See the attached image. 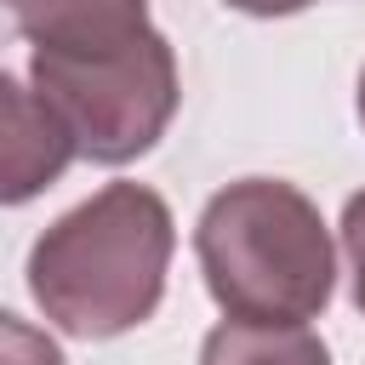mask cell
<instances>
[{
    "label": "cell",
    "instance_id": "cell-1",
    "mask_svg": "<svg viewBox=\"0 0 365 365\" xmlns=\"http://www.w3.org/2000/svg\"><path fill=\"white\" fill-rule=\"evenodd\" d=\"M23 40L34 97L57 114L80 160L125 165L165 137L182 86L171 40L148 23V0H97Z\"/></svg>",
    "mask_w": 365,
    "mask_h": 365
},
{
    "label": "cell",
    "instance_id": "cell-2",
    "mask_svg": "<svg viewBox=\"0 0 365 365\" xmlns=\"http://www.w3.org/2000/svg\"><path fill=\"white\" fill-rule=\"evenodd\" d=\"M171 251V205L143 182H108L34 240L29 291L57 331L108 342L154 319Z\"/></svg>",
    "mask_w": 365,
    "mask_h": 365
},
{
    "label": "cell",
    "instance_id": "cell-3",
    "mask_svg": "<svg viewBox=\"0 0 365 365\" xmlns=\"http://www.w3.org/2000/svg\"><path fill=\"white\" fill-rule=\"evenodd\" d=\"M205 291L228 319H291L325 314L336 285V251L319 205L279 177H240L217 188L194 228Z\"/></svg>",
    "mask_w": 365,
    "mask_h": 365
},
{
    "label": "cell",
    "instance_id": "cell-4",
    "mask_svg": "<svg viewBox=\"0 0 365 365\" xmlns=\"http://www.w3.org/2000/svg\"><path fill=\"white\" fill-rule=\"evenodd\" d=\"M68 160L74 143L57 114L34 97V86H17L0 68V205H29L68 171Z\"/></svg>",
    "mask_w": 365,
    "mask_h": 365
},
{
    "label": "cell",
    "instance_id": "cell-5",
    "mask_svg": "<svg viewBox=\"0 0 365 365\" xmlns=\"http://www.w3.org/2000/svg\"><path fill=\"white\" fill-rule=\"evenodd\" d=\"M200 365H331V354L308 325L291 319H222L205 336Z\"/></svg>",
    "mask_w": 365,
    "mask_h": 365
},
{
    "label": "cell",
    "instance_id": "cell-6",
    "mask_svg": "<svg viewBox=\"0 0 365 365\" xmlns=\"http://www.w3.org/2000/svg\"><path fill=\"white\" fill-rule=\"evenodd\" d=\"M0 365H63V348L46 331H34L29 319L0 308Z\"/></svg>",
    "mask_w": 365,
    "mask_h": 365
},
{
    "label": "cell",
    "instance_id": "cell-7",
    "mask_svg": "<svg viewBox=\"0 0 365 365\" xmlns=\"http://www.w3.org/2000/svg\"><path fill=\"white\" fill-rule=\"evenodd\" d=\"M342 251H348V268H354V302L365 314V194H354L342 205Z\"/></svg>",
    "mask_w": 365,
    "mask_h": 365
},
{
    "label": "cell",
    "instance_id": "cell-8",
    "mask_svg": "<svg viewBox=\"0 0 365 365\" xmlns=\"http://www.w3.org/2000/svg\"><path fill=\"white\" fill-rule=\"evenodd\" d=\"M234 11H245V17H291V11H302V6H314V0H228Z\"/></svg>",
    "mask_w": 365,
    "mask_h": 365
},
{
    "label": "cell",
    "instance_id": "cell-9",
    "mask_svg": "<svg viewBox=\"0 0 365 365\" xmlns=\"http://www.w3.org/2000/svg\"><path fill=\"white\" fill-rule=\"evenodd\" d=\"M354 108H359V125H365V68H359V97H354Z\"/></svg>",
    "mask_w": 365,
    "mask_h": 365
}]
</instances>
